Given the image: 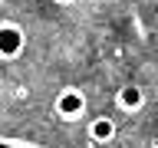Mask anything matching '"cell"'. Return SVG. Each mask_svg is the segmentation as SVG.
Wrapping results in <instances>:
<instances>
[{"label": "cell", "instance_id": "6da1fadb", "mask_svg": "<svg viewBox=\"0 0 158 148\" xmlns=\"http://www.w3.org/2000/svg\"><path fill=\"white\" fill-rule=\"evenodd\" d=\"M86 92L79 86H63L53 96V115L59 122H79V118H86Z\"/></svg>", "mask_w": 158, "mask_h": 148}, {"label": "cell", "instance_id": "7a4b0ae2", "mask_svg": "<svg viewBox=\"0 0 158 148\" xmlns=\"http://www.w3.org/2000/svg\"><path fill=\"white\" fill-rule=\"evenodd\" d=\"M27 49V33L13 20H0V59H17Z\"/></svg>", "mask_w": 158, "mask_h": 148}, {"label": "cell", "instance_id": "3957f363", "mask_svg": "<svg viewBox=\"0 0 158 148\" xmlns=\"http://www.w3.org/2000/svg\"><path fill=\"white\" fill-rule=\"evenodd\" d=\"M115 109L118 112H125V115H135L145 109V89L138 86V82H125V86H118L115 92Z\"/></svg>", "mask_w": 158, "mask_h": 148}, {"label": "cell", "instance_id": "277c9868", "mask_svg": "<svg viewBox=\"0 0 158 148\" xmlns=\"http://www.w3.org/2000/svg\"><path fill=\"white\" fill-rule=\"evenodd\" d=\"M86 138L92 142V145H109L112 138H115V122L109 115H96V118H89V125H86Z\"/></svg>", "mask_w": 158, "mask_h": 148}, {"label": "cell", "instance_id": "5b68a950", "mask_svg": "<svg viewBox=\"0 0 158 148\" xmlns=\"http://www.w3.org/2000/svg\"><path fill=\"white\" fill-rule=\"evenodd\" d=\"M0 148H40V145H30V142H17V138H0Z\"/></svg>", "mask_w": 158, "mask_h": 148}, {"label": "cell", "instance_id": "8992f818", "mask_svg": "<svg viewBox=\"0 0 158 148\" xmlns=\"http://www.w3.org/2000/svg\"><path fill=\"white\" fill-rule=\"evenodd\" d=\"M53 3H59V7H69V3H76V0H53Z\"/></svg>", "mask_w": 158, "mask_h": 148}]
</instances>
